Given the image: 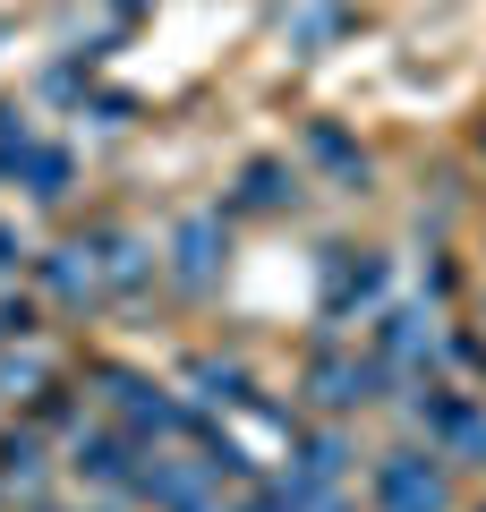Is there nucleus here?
<instances>
[{"label":"nucleus","mask_w":486,"mask_h":512,"mask_svg":"<svg viewBox=\"0 0 486 512\" xmlns=\"http://www.w3.org/2000/svg\"><path fill=\"white\" fill-rule=\"evenodd\" d=\"M384 504L393 512H435L444 487H435V470H418V461H393V470H384Z\"/></svg>","instance_id":"nucleus-1"}]
</instances>
